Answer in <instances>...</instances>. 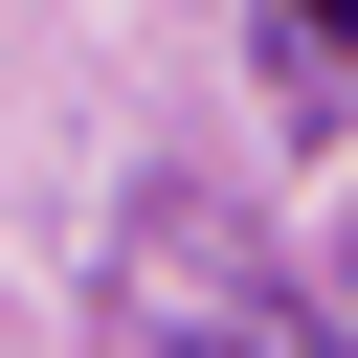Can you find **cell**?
Here are the masks:
<instances>
[{
  "instance_id": "6da1fadb",
  "label": "cell",
  "mask_w": 358,
  "mask_h": 358,
  "mask_svg": "<svg viewBox=\"0 0 358 358\" xmlns=\"http://www.w3.org/2000/svg\"><path fill=\"white\" fill-rule=\"evenodd\" d=\"M291 22H313V45H358V0H291Z\"/></svg>"
}]
</instances>
